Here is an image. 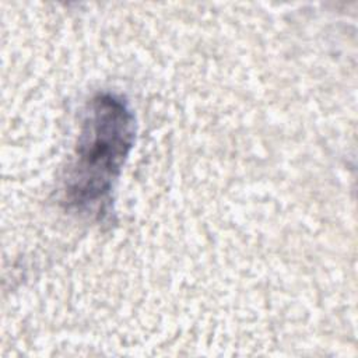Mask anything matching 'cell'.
I'll use <instances>...</instances> for the list:
<instances>
[{
  "mask_svg": "<svg viewBox=\"0 0 358 358\" xmlns=\"http://www.w3.org/2000/svg\"><path fill=\"white\" fill-rule=\"evenodd\" d=\"M134 137V113L122 95L98 92L91 98L64 179V203L70 210L96 217L108 213Z\"/></svg>",
  "mask_w": 358,
  "mask_h": 358,
  "instance_id": "1",
  "label": "cell"
}]
</instances>
